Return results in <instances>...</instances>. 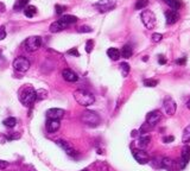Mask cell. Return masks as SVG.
<instances>
[{
    "label": "cell",
    "mask_w": 190,
    "mask_h": 171,
    "mask_svg": "<svg viewBox=\"0 0 190 171\" xmlns=\"http://www.w3.org/2000/svg\"><path fill=\"white\" fill-rule=\"evenodd\" d=\"M55 10H56V14L61 16L64 11L67 10V7H66V6H62V5H56V6H55Z\"/></svg>",
    "instance_id": "cell-35"
},
{
    "label": "cell",
    "mask_w": 190,
    "mask_h": 171,
    "mask_svg": "<svg viewBox=\"0 0 190 171\" xmlns=\"http://www.w3.org/2000/svg\"><path fill=\"white\" fill-rule=\"evenodd\" d=\"M81 121L84 122L88 126L95 127V126H98L100 124V117L94 111H84L82 113V115H81Z\"/></svg>",
    "instance_id": "cell-3"
},
{
    "label": "cell",
    "mask_w": 190,
    "mask_h": 171,
    "mask_svg": "<svg viewBox=\"0 0 190 171\" xmlns=\"http://www.w3.org/2000/svg\"><path fill=\"white\" fill-rule=\"evenodd\" d=\"M4 38H6V30L5 26H0V41H2Z\"/></svg>",
    "instance_id": "cell-39"
},
{
    "label": "cell",
    "mask_w": 190,
    "mask_h": 171,
    "mask_svg": "<svg viewBox=\"0 0 190 171\" xmlns=\"http://www.w3.org/2000/svg\"><path fill=\"white\" fill-rule=\"evenodd\" d=\"M42 45V38L39 36H31L29 38H26V41L24 43V46L26 49V51L29 53H34L36 50H38Z\"/></svg>",
    "instance_id": "cell-6"
},
{
    "label": "cell",
    "mask_w": 190,
    "mask_h": 171,
    "mask_svg": "<svg viewBox=\"0 0 190 171\" xmlns=\"http://www.w3.org/2000/svg\"><path fill=\"white\" fill-rule=\"evenodd\" d=\"M115 4L117 0H99L95 6L98 7L99 12H108L115 7Z\"/></svg>",
    "instance_id": "cell-7"
},
{
    "label": "cell",
    "mask_w": 190,
    "mask_h": 171,
    "mask_svg": "<svg viewBox=\"0 0 190 171\" xmlns=\"http://www.w3.org/2000/svg\"><path fill=\"white\" fill-rule=\"evenodd\" d=\"M93 46H94V42H93L91 39L87 41V43H86V51L88 53H90L93 51Z\"/></svg>",
    "instance_id": "cell-33"
},
{
    "label": "cell",
    "mask_w": 190,
    "mask_h": 171,
    "mask_svg": "<svg viewBox=\"0 0 190 171\" xmlns=\"http://www.w3.org/2000/svg\"><path fill=\"white\" fill-rule=\"evenodd\" d=\"M157 85H158V80H153V78L144 80V86H146V87H156Z\"/></svg>",
    "instance_id": "cell-31"
},
{
    "label": "cell",
    "mask_w": 190,
    "mask_h": 171,
    "mask_svg": "<svg viewBox=\"0 0 190 171\" xmlns=\"http://www.w3.org/2000/svg\"><path fill=\"white\" fill-rule=\"evenodd\" d=\"M46 118L52 119V120H59L64 117V111L61 108H50L46 111Z\"/></svg>",
    "instance_id": "cell-11"
},
{
    "label": "cell",
    "mask_w": 190,
    "mask_h": 171,
    "mask_svg": "<svg viewBox=\"0 0 190 171\" xmlns=\"http://www.w3.org/2000/svg\"><path fill=\"white\" fill-rule=\"evenodd\" d=\"M165 19H167V24L168 25H172L175 23H177L179 19V14L177 11L169 10L165 12Z\"/></svg>",
    "instance_id": "cell-15"
},
{
    "label": "cell",
    "mask_w": 190,
    "mask_h": 171,
    "mask_svg": "<svg viewBox=\"0 0 190 171\" xmlns=\"http://www.w3.org/2000/svg\"><path fill=\"white\" fill-rule=\"evenodd\" d=\"M62 76L67 82H76L78 80V76L75 71H73L71 69H63Z\"/></svg>",
    "instance_id": "cell-17"
},
{
    "label": "cell",
    "mask_w": 190,
    "mask_h": 171,
    "mask_svg": "<svg viewBox=\"0 0 190 171\" xmlns=\"http://www.w3.org/2000/svg\"><path fill=\"white\" fill-rule=\"evenodd\" d=\"M182 143H184L185 145L190 143V125H188L183 131V136H182Z\"/></svg>",
    "instance_id": "cell-26"
},
{
    "label": "cell",
    "mask_w": 190,
    "mask_h": 171,
    "mask_svg": "<svg viewBox=\"0 0 190 171\" xmlns=\"http://www.w3.org/2000/svg\"><path fill=\"white\" fill-rule=\"evenodd\" d=\"M151 38H152V41L155 43H158L163 39V35H162V33H153Z\"/></svg>",
    "instance_id": "cell-34"
},
{
    "label": "cell",
    "mask_w": 190,
    "mask_h": 171,
    "mask_svg": "<svg viewBox=\"0 0 190 171\" xmlns=\"http://www.w3.org/2000/svg\"><path fill=\"white\" fill-rule=\"evenodd\" d=\"M64 29H66V26H64L63 24H61L58 20L55 21V23H52V24L50 25V32H52V33H57V32L63 31Z\"/></svg>",
    "instance_id": "cell-22"
},
{
    "label": "cell",
    "mask_w": 190,
    "mask_h": 171,
    "mask_svg": "<svg viewBox=\"0 0 190 171\" xmlns=\"http://www.w3.org/2000/svg\"><path fill=\"white\" fill-rule=\"evenodd\" d=\"M175 166H176V162L171 159L170 157H164L160 159V168L167 169L168 171H175Z\"/></svg>",
    "instance_id": "cell-16"
},
{
    "label": "cell",
    "mask_w": 190,
    "mask_h": 171,
    "mask_svg": "<svg viewBox=\"0 0 190 171\" xmlns=\"http://www.w3.org/2000/svg\"><path fill=\"white\" fill-rule=\"evenodd\" d=\"M93 166L96 169V171H108V166H107V164H106V163H103V162H98V163H95Z\"/></svg>",
    "instance_id": "cell-29"
},
{
    "label": "cell",
    "mask_w": 190,
    "mask_h": 171,
    "mask_svg": "<svg viewBox=\"0 0 190 171\" xmlns=\"http://www.w3.org/2000/svg\"><path fill=\"white\" fill-rule=\"evenodd\" d=\"M185 62H187V58H185V57H183V58H179V60H177V61H176V63L181 64V65H184V64H185Z\"/></svg>",
    "instance_id": "cell-43"
},
{
    "label": "cell",
    "mask_w": 190,
    "mask_h": 171,
    "mask_svg": "<svg viewBox=\"0 0 190 171\" xmlns=\"http://www.w3.org/2000/svg\"><path fill=\"white\" fill-rule=\"evenodd\" d=\"M132 155H133L134 159L137 160L139 164H147L150 162V156L144 150L135 149L132 151Z\"/></svg>",
    "instance_id": "cell-8"
},
{
    "label": "cell",
    "mask_w": 190,
    "mask_h": 171,
    "mask_svg": "<svg viewBox=\"0 0 190 171\" xmlns=\"http://www.w3.org/2000/svg\"><path fill=\"white\" fill-rule=\"evenodd\" d=\"M24 13H25V16L27 18H32L34 16H36V13H37V7L34 6V5H29V6H26L24 9Z\"/></svg>",
    "instance_id": "cell-23"
},
{
    "label": "cell",
    "mask_w": 190,
    "mask_h": 171,
    "mask_svg": "<svg viewBox=\"0 0 190 171\" xmlns=\"http://www.w3.org/2000/svg\"><path fill=\"white\" fill-rule=\"evenodd\" d=\"M19 100L24 106L30 107L37 101V90L31 86H25L19 90Z\"/></svg>",
    "instance_id": "cell-1"
},
{
    "label": "cell",
    "mask_w": 190,
    "mask_h": 171,
    "mask_svg": "<svg viewBox=\"0 0 190 171\" xmlns=\"http://www.w3.org/2000/svg\"><path fill=\"white\" fill-rule=\"evenodd\" d=\"M120 71H121L124 77L127 76L128 73H130V64L126 63V62H123V63L120 64Z\"/></svg>",
    "instance_id": "cell-30"
},
{
    "label": "cell",
    "mask_w": 190,
    "mask_h": 171,
    "mask_svg": "<svg viewBox=\"0 0 190 171\" xmlns=\"http://www.w3.org/2000/svg\"><path fill=\"white\" fill-rule=\"evenodd\" d=\"M30 0H17V2L14 4L13 6V10L14 11H22L25 9V6L29 4Z\"/></svg>",
    "instance_id": "cell-25"
},
{
    "label": "cell",
    "mask_w": 190,
    "mask_h": 171,
    "mask_svg": "<svg viewBox=\"0 0 190 171\" xmlns=\"http://www.w3.org/2000/svg\"><path fill=\"white\" fill-rule=\"evenodd\" d=\"M164 2L174 11H177L181 7V1L179 0H164Z\"/></svg>",
    "instance_id": "cell-24"
},
{
    "label": "cell",
    "mask_w": 190,
    "mask_h": 171,
    "mask_svg": "<svg viewBox=\"0 0 190 171\" xmlns=\"http://www.w3.org/2000/svg\"><path fill=\"white\" fill-rule=\"evenodd\" d=\"M190 162V146L185 145L182 150L181 159L178 162V169H184Z\"/></svg>",
    "instance_id": "cell-9"
},
{
    "label": "cell",
    "mask_w": 190,
    "mask_h": 171,
    "mask_svg": "<svg viewBox=\"0 0 190 171\" xmlns=\"http://www.w3.org/2000/svg\"><path fill=\"white\" fill-rule=\"evenodd\" d=\"M150 141H151V138H150V136H147V134H142L140 136V138L138 139V147L140 150H144L145 147L149 146V144H150Z\"/></svg>",
    "instance_id": "cell-19"
},
{
    "label": "cell",
    "mask_w": 190,
    "mask_h": 171,
    "mask_svg": "<svg viewBox=\"0 0 190 171\" xmlns=\"http://www.w3.org/2000/svg\"><path fill=\"white\" fill-rule=\"evenodd\" d=\"M158 63H159V64H165V63H167V60H165V57H163V56H159Z\"/></svg>",
    "instance_id": "cell-44"
},
{
    "label": "cell",
    "mask_w": 190,
    "mask_h": 171,
    "mask_svg": "<svg viewBox=\"0 0 190 171\" xmlns=\"http://www.w3.org/2000/svg\"><path fill=\"white\" fill-rule=\"evenodd\" d=\"M149 6V0H137L135 2V10H144Z\"/></svg>",
    "instance_id": "cell-28"
},
{
    "label": "cell",
    "mask_w": 190,
    "mask_h": 171,
    "mask_svg": "<svg viewBox=\"0 0 190 171\" xmlns=\"http://www.w3.org/2000/svg\"><path fill=\"white\" fill-rule=\"evenodd\" d=\"M78 32H81V33H86V32H91V27H90V26H87V25L80 26V27H78Z\"/></svg>",
    "instance_id": "cell-37"
},
{
    "label": "cell",
    "mask_w": 190,
    "mask_h": 171,
    "mask_svg": "<svg viewBox=\"0 0 190 171\" xmlns=\"http://www.w3.org/2000/svg\"><path fill=\"white\" fill-rule=\"evenodd\" d=\"M2 124H4L6 127L13 128L16 125H17V119H16V118H13V117H10V118H7V119H5Z\"/></svg>",
    "instance_id": "cell-27"
},
{
    "label": "cell",
    "mask_w": 190,
    "mask_h": 171,
    "mask_svg": "<svg viewBox=\"0 0 190 171\" xmlns=\"http://www.w3.org/2000/svg\"><path fill=\"white\" fill-rule=\"evenodd\" d=\"M68 55H73V56H76V57H78L80 56V53H78L77 49L76 48H73L71 50H68Z\"/></svg>",
    "instance_id": "cell-40"
},
{
    "label": "cell",
    "mask_w": 190,
    "mask_h": 171,
    "mask_svg": "<svg viewBox=\"0 0 190 171\" xmlns=\"http://www.w3.org/2000/svg\"><path fill=\"white\" fill-rule=\"evenodd\" d=\"M0 56H1V50H0Z\"/></svg>",
    "instance_id": "cell-49"
},
{
    "label": "cell",
    "mask_w": 190,
    "mask_h": 171,
    "mask_svg": "<svg viewBox=\"0 0 190 171\" xmlns=\"http://www.w3.org/2000/svg\"><path fill=\"white\" fill-rule=\"evenodd\" d=\"M137 133H139V132H138V131H133V132H132V137H135Z\"/></svg>",
    "instance_id": "cell-46"
},
{
    "label": "cell",
    "mask_w": 190,
    "mask_h": 171,
    "mask_svg": "<svg viewBox=\"0 0 190 171\" xmlns=\"http://www.w3.org/2000/svg\"><path fill=\"white\" fill-rule=\"evenodd\" d=\"M13 69L18 73H26L30 69V61L24 57V56H18L14 61H13Z\"/></svg>",
    "instance_id": "cell-5"
},
{
    "label": "cell",
    "mask_w": 190,
    "mask_h": 171,
    "mask_svg": "<svg viewBox=\"0 0 190 171\" xmlns=\"http://www.w3.org/2000/svg\"><path fill=\"white\" fill-rule=\"evenodd\" d=\"M176 108H177V105H176V102L174 101V99H171V97H165V100H164V109H165L167 114H169V115L175 114Z\"/></svg>",
    "instance_id": "cell-12"
},
{
    "label": "cell",
    "mask_w": 190,
    "mask_h": 171,
    "mask_svg": "<svg viewBox=\"0 0 190 171\" xmlns=\"http://www.w3.org/2000/svg\"><path fill=\"white\" fill-rule=\"evenodd\" d=\"M58 21H59L61 24H63V25L67 27L68 25L76 23V21H77V17L71 16V14H64V16H62V17H61V19H59Z\"/></svg>",
    "instance_id": "cell-18"
},
{
    "label": "cell",
    "mask_w": 190,
    "mask_h": 171,
    "mask_svg": "<svg viewBox=\"0 0 190 171\" xmlns=\"http://www.w3.org/2000/svg\"><path fill=\"white\" fill-rule=\"evenodd\" d=\"M20 138V134L19 133H14V134H9L6 136V139L7 140H14V139H19Z\"/></svg>",
    "instance_id": "cell-38"
},
{
    "label": "cell",
    "mask_w": 190,
    "mask_h": 171,
    "mask_svg": "<svg viewBox=\"0 0 190 171\" xmlns=\"http://www.w3.org/2000/svg\"><path fill=\"white\" fill-rule=\"evenodd\" d=\"M81 171H90V170H88V169H83V170H81Z\"/></svg>",
    "instance_id": "cell-48"
},
{
    "label": "cell",
    "mask_w": 190,
    "mask_h": 171,
    "mask_svg": "<svg viewBox=\"0 0 190 171\" xmlns=\"http://www.w3.org/2000/svg\"><path fill=\"white\" fill-rule=\"evenodd\" d=\"M74 99L78 105L83 107H88L95 102V96L90 92H87L84 89H77L74 92Z\"/></svg>",
    "instance_id": "cell-2"
},
{
    "label": "cell",
    "mask_w": 190,
    "mask_h": 171,
    "mask_svg": "<svg viewBox=\"0 0 190 171\" xmlns=\"http://www.w3.org/2000/svg\"><path fill=\"white\" fill-rule=\"evenodd\" d=\"M107 55L112 61H118L120 58V51L117 48H109L107 50Z\"/></svg>",
    "instance_id": "cell-21"
},
{
    "label": "cell",
    "mask_w": 190,
    "mask_h": 171,
    "mask_svg": "<svg viewBox=\"0 0 190 171\" xmlns=\"http://www.w3.org/2000/svg\"><path fill=\"white\" fill-rule=\"evenodd\" d=\"M56 144L61 147V149H63L66 152H67V155H69V156H75L77 152L74 150V147L71 146V144L70 143H68V141H66V140H57Z\"/></svg>",
    "instance_id": "cell-14"
},
{
    "label": "cell",
    "mask_w": 190,
    "mask_h": 171,
    "mask_svg": "<svg viewBox=\"0 0 190 171\" xmlns=\"http://www.w3.org/2000/svg\"><path fill=\"white\" fill-rule=\"evenodd\" d=\"M132 53H133V49H132V46H131L130 44H126V45H124L123 49L120 50V57H124V58H130V57L132 56Z\"/></svg>",
    "instance_id": "cell-20"
},
{
    "label": "cell",
    "mask_w": 190,
    "mask_h": 171,
    "mask_svg": "<svg viewBox=\"0 0 190 171\" xmlns=\"http://www.w3.org/2000/svg\"><path fill=\"white\" fill-rule=\"evenodd\" d=\"M140 18H142V21H143V24L145 25L146 29H149V30L155 29V26H156V24H157V19H156L155 13H153L152 11L144 10L142 12V14H140Z\"/></svg>",
    "instance_id": "cell-4"
},
{
    "label": "cell",
    "mask_w": 190,
    "mask_h": 171,
    "mask_svg": "<svg viewBox=\"0 0 190 171\" xmlns=\"http://www.w3.org/2000/svg\"><path fill=\"white\" fill-rule=\"evenodd\" d=\"M175 140V137L174 136H168V137H164L163 138V141L165 143V144H169V143H171V141H174Z\"/></svg>",
    "instance_id": "cell-41"
},
{
    "label": "cell",
    "mask_w": 190,
    "mask_h": 171,
    "mask_svg": "<svg viewBox=\"0 0 190 171\" xmlns=\"http://www.w3.org/2000/svg\"><path fill=\"white\" fill-rule=\"evenodd\" d=\"M9 166V162H5V160L0 159V169H6Z\"/></svg>",
    "instance_id": "cell-42"
},
{
    "label": "cell",
    "mask_w": 190,
    "mask_h": 171,
    "mask_svg": "<svg viewBox=\"0 0 190 171\" xmlns=\"http://www.w3.org/2000/svg\"><path fill=\"white\" fill-rule=\"evenodd\" d=\"M150 129H151V126H150V125H147V124H144V125L140 127L139 132H140L142 134H145V133H147Z\"/></svg>",
    "instance_id": "cell-36"
},
{
    "label": "cell",
    "mask_w": 190,
    "mask_h": 171,
    "mask_svg": "<svg viewBox=\"0 0 190 171\" xmlns=\"http://www.w3.org/2000/svg\"><path fill=\"white\" fill-rule=\"evenodd\" d=\"M5 10H6V6H5V4H4V2H0V13L5 12Z\"/></svg>",
    "instance_id": "cell-45"
},
{
    "label": "cell",
    "mask_w": 190,
    "mask_h": 171,
    "mask_svg": "<svg viewBox=\"0 0 190 171\" xmlns=\"http://www.w3.org/2000/svg\"><path fill=\"white\" fill-rule=\"evenodd\" d=\"M61 127L59 120H52V119H46L45 121V128L49 133H55Z\"/></svg>",
    "instance_id": "cell-13"
},
{
    "label": "cell",
    "mask_w": 190,
    "mask_h": 171,
    "mask_svg": "<svg viewBox=\"0 0 190 171\" xmlns=\"http://www.w3.org/2000/svg\"><path fill=\"white\" fill-rule=\"evenodd\" d=\"M162 119V114L159 111H152L146 115V124L150 125L151 127L156 126L157 124L159 122V120Z\"/></svg>",
    "instance_id": "cell-10"
},
{
    "label": "cell",
    "mask_w": 190,
    "mask_h": 171,
    "mask_svg": "<svg viewBox=\"0 0 190 171\" xmlns=\"http://www.w3.org/2000/svg\"><path fill=\"white\" fill-rule=\"evenodd\" d=\"M187 107H188V108H190V99H189V101L187 102Z\"/></svg>",
    "instance_id": "cell-47"
},
{
    "label": "cell",
    "mask_w": 190,
    "mask_h": 171,
    "mask_svg": "<svg viewBox=\"0 0 190 171\" xmlns=\"http://www.w3.org/2000/svg\"><path fill=\"white\" fill-rule=\"evenodd\" d=\"M46 96H48V92H46L45 89H39V90H37V100H38V101L45 99Z\"/></svg>",
    "instance_id": "cell-32"
}]
</instances>
